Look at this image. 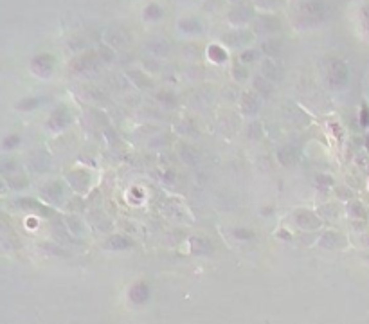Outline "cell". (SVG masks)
I'll use <instances>...</instances> for the list:
<instances>
[{
    "mask_svg": "<svg viewBox=\"0 0 369 324\" xmlns=\"http://www.w3.org/2000/svg\"><path fill=\"white\" fill-rule=\"evenodd\" d=\"M2 144H4L6 150H11V148H15V146H18V144H20V137L13 133V135H8V137H6L4 143H2Z\"/></svg>",
    "mask_w": 369,
    "mask_h": 324,
    "instance_id": "obj_16",
    "label": "cell"
},
{
    "mask_svg": "<svg viewBox=\"0 0 369 324\" xmlns=\"http://www.w3.org/2000/svg\"><path fill=\"white\" fill-rule=\"evenodd\" d=\"M328 83L333 89H342L347 83V67L346 63H342L340 59H335L330 65V74H328Z\"/></svg>",
    "mask_w": 369,
    "mask_h": 324,
    "instance_id": "obj_1",
    "label": "cell"
},
{
    "mask_svg": "<svg viewBox=\"0 0 369 324\" xmlns=\"http://www.w3.org/2000/svg\"><path fill=\"white\" fill-rule=\"evenodd\" d=\"M252 40V34L251 33H245V31H233V33H227L223 36V42L231 44L233 47H241V45L249 44Z\"/></svg>",
    "mask_w": 369,
    "mask_h": 324,
    "instance_id": "obj_7",
    "label": "cell"
},
{
    "mask_svg": "<svg viewBox=\"0 0 369 324\" xmlns=\"http://www.w3.org/2000/svg\"><path fill=\"white\" fill-rule=\"evenodd\" d=\"M261 72H263V76H265L266 79L281 81V79H283V76H284V67H283V63H281L279 59L269 58V59H265V62L261 63Z\"/></svg>",
    "mask_w": 369,
    "mask_h": 324,
    "instance_id": "obj_3",
    "label": "cell"
},
{
    "mask_svg": "<svg viewBox=\"0 0 369 324\" xmlns=\"http://www.w3.org/2000/svg\"><path fill=\"white\" fill-rule=\"evenodd\" d=\"M258 27L261 31H274V27H279V22L270 18V16H261V18L258 20Z\"/></svg>",
    "mask_w": 369,
    "mask_h": 324,
    "instance_id": "obj_10",
    "label": "cell"
},
{
    "mask_svg": "<svg viewBox=\"0 0 369 324\" xmlns=\"http://www.w3.org/2000/svg\"><path fill=\"white\" fill-rule=\"evenodd\" d=\"M236 15H240L238 22H243V20H247V18H249V16H245V15H251V8H245V6H240V8L233 9V11H231V16H236Z\"/></svg>",
    "mask_w": 369,
    "mask_h": 324,
    "instance_id": "obj_15",
    "label": "cell"
},
{
    "mask_svg": "<svg viewBox=\"0 0 369 324\" xmlns=\"http://www.w3.org/2000/svg\"><path fill=\"white\" fill-rule=\"evenodd\" d=\"M128 297L133 305H142V302H146L148 297H150V287H148L146 283H142V281H140V283H135L132 288H130Z\"/></svg>",
    "mask_w": 369,
    "mask_h": 324,
    "instance_id": "obj_5",
    "label": "cell"
},
{
    "mask_svg": "<svg viewBox=\"0 0 369 324\" xmlns=\"http://www.w3.org/2000/svg\"><path fill=\"white\" fill-rule=\"evenodd\" d=\"M144 15H146V18L157 20V18H160V16H162V9H160L159 6L152 4V6H148V8L144 9Z\"/></svg>",
    "mask_w": 369,
    "mask_h": 324,
    "instance_id": "obj_13",
    "label": "cell"
},
{
    "mask_svg": "<svg viewBox=\"0 0 369 324\" xmlns=\"http://www.w3.org/2000/svg\"><path fill=\"white\" fill-rule=\"evenodd\" d=\"M241 108H243L245 114L254 115L256 112L259 110V99H258V96H256V94H252V92L245 94V96H243V103H241Z\"/></svg>",
    "mask_w": 369,
    "mask_h": 324,
    "instance_id": "obj_8",
    "label": "cell"
},
{
    "mask_svg": "<svg viewBox=\"0 0 369 324\" xmlns=\"http://www.w3.org/2000/svg\"><path fill=\"white\" fill-rule=\"evenodd\" d=\"M209 56L214 59V62H225V59H227L225 51H223L221 47H218V45H211V47H209Z\"/></svg>",
    "mask_w": 369,
    "mask_h": 324,
    "instance_id": "obj_12",
    "label": "cell"
},
{
    "mask_svg": "<svg viewBox=\"0 0 369 324\" xmlns=\"http://www.w3.org/2000/svg\"><path fill=\"white\" fill-rule=\"evenodd\" d=\"M256 56H258V51H245L240 58H241V62L245 63V62H254Z\"/></svg>",
    "mask_w": 369,
    "mask_h": 324,
    "instance_id": "obj_18",
    "label": "cell"
},
{
    "mask_svg": "<svg viewBox=\"0 0 369 324\" xmlns=\"http://www.w3.org/2000/svg\"><path fill=\"white\" fill-rule=\"evenodd\" d=\"M362 125L364 126L369 125V108L365 107V105L362 107Z\"/></svg>",
    "mask_w": 369,
    "mask_h": 324,
    "instance_id": "obj_19",
    "label": "cell"
},
{
    "mask_svg": "<svg viewBox=\"0 0 369 324\" xmlns=\"http://www.w3.org/2000/svg\"><path fill=\"white\" fill-rule=\"evenodd\" d=\"M108 249H128L132 243H130V239H126L125 236H114V238L108 239Z\"/></svg>",
    "mask_w": 369,
    "mask_h": 324,
    "instance_id": "obj_9",
    "label": "cell"
},
{
    "mask_svg": "<svg viewBox=\"0 0 369 324\" xmlns=\"http://www.w3.org/2000/svg\"><path fill=\"white\" fill-rule=\"evenodd\" d=\"M69 123H70V114L67 112L65 107H59L58 110L52 112L51 121H49V126H51V128H54V130H61V128H65Z\"/></svg>",
    "mask_w": 369,
    "mask_h": 324,
    "instance_id": "obj_6",
    "label": "cell"
},
{
    "mask_svg": "<svg viewBox=\"0 0 369 324\" xmlns=\"http://www.w3.org/2000/svg\"><path fill=\"white\" fill-rule=\"evenodd\" d=\"M16 107L20 108V110H29V108H34V107H38V99L36 97H31V99H24V101H20Z\"/></svg>",
    "mask_w": 369,
    "mask_h": 324,
    "instance_id": "obj_17",
    "label": "cell"
},
{
    "mask_svg": "<svg viewBox=\"0 0 369 324\" xmlns=\"http://www.w3.org/2000/svg\"><path fill=\"white\" fill-rule=\"evenodd\" d=\"M52 67H54V63H52V56H49V54H40L31 62V69H33V72H36L38 76H42V77L51 76Z\"/></svg>",
    "mask_w": 369,
    "mask_h": 324,
    "instance_id": "obj_4",
    "label": "cell"
},
{
    "mask_svg": "<svg viewBox=\"0 0 369 324\" xmlns=\"http://www.w3.org/2000/svg\"><path fill=\"white\" fill-rule=\"evenodd\" d=\"M367 150H369V137H367Z\"/></svg>",
    "mask_w": 369,
    "mask_h": 324,
    "instance_id": "obj_20",
    "label": "cell"
},
{
    "mask_svg": "<svg viewBox=\"0 0 369 324\" xmlns=\"http://www.w3.org/2000/svg\"><path fill=\"white\" fill-rule=\"evenodd\" d=\"M92 63H94V54H85V56H81V58L76 59V63H74V69H76V70H85V69H89Z\"/></svg>",
    "mask_w": 369,
    "mask_h": 324,
    "instance_id": "obj_11",
    "label": "cell"
},
{
    "mask_svg": "<svg viewBox=\"0 0 369 324\" xmlns=\"http://www.w3.org/2000/svg\"><path fill=\"white\" fill-rule=\"evenodd\" d=\"M263 51H265L266 54H270V56L279 54V51H281V44H279V42L270 40V42H266V44L263 45Z\"/></svg>",
    "mask_w": 369,
    "mask_h": 324,
    "instance_id": "obj_14",
    "label": "cell"
},
{
    "mask_svg": "<svg viewBox=\"0 0 369 324\" xmlns=\"http://www.w3.org/2000/svg\"><path fill=\"white\" fill-rule=\"evenodd\" d=\"M301 15H303L304 20H312V22H317V20H322L328 13V6L324 2H306L299 8Z\"/></svg>",
    "mask_w": 369,
    "mask_h": 324,
    "instance_id": "obj_2",
    "label": "cell"
}]
</instances>
